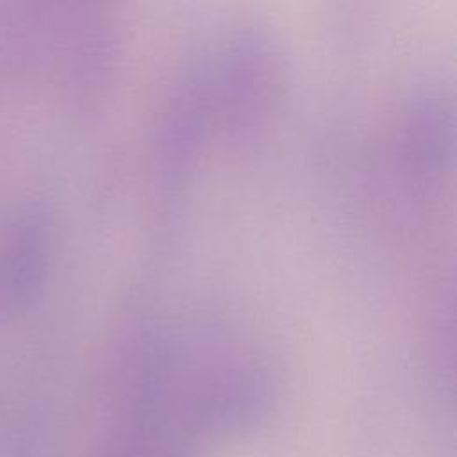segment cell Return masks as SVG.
<instances>
[{
  "label": "cell",
  "instance_id": "obj_1",
  "mask_svg": "<svg viewBox=\"0 0 457 457\" xmlns=\"http://www.w3.org/2000/svg\"><path fill=\"white\" fill-rule=\"evenodd\" d=\"M129 396L141 430L230 434L268 407L264 370L245 353L193 337H150L134 355Z\"/></svg>",
  "mask_w": 457,
  "mask_h": 457
},
{
  "label": "cell",
  "instance_id": "obj_2",
  "mask_svg": "<svg viewBox=\"0 0 457 457\" xmlns=\"http://www.w3.org/2000/svg\"><path fill=\"white\" fill-rule=\"evenodd\" d=\"M52 216L45 204L21 205L0 230V318H16L39 300L50 277Z\"/></svg>",
  "mask_w": 457,
  "mask_h": 457
},
{
  "label": "cell",
  "instance_id": "obj_3",
  "mask_svg": "<svg viewBox=\"0 0 457 457\" xmlns=\"http://www.w3.org/2000/svg\"><path fill=\"white\" fill-rule=\"evenodd\" d=\"M36 16L64 32L93 29V11L100 0H21Z\"/></svg>",
  "mask_w": 457,
  "mask_h": 457
},
{
  "label": "cell",
  "instance_id": "obj_4",
  "mask_svg": "<svg viewBox=\"0 0 457 457\" xmlns=\"http://www.w3.org/2000/svg\"><path fill=\"white\" fill-rule=\"evenodd\" d=\"M100 457H189L177 439L134 428L111 445Z\"/></svg>",
  "mask_w": 457,
  "mask_h": 457
}]
</instances>
